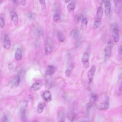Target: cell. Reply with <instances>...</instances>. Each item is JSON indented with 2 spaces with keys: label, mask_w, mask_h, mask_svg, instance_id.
Wrapping results in <instances>:
<instances>
[{
  "label": "cell",
  "mask_w": 122,
  "mask_h": 122,
  "mask_svg": "<svg viewBox=\"0 0 122 122\" xmlns=\"http://www.w3.org/2000/svg\"><path fill=\"white\" fill-rule=\"evenodd\" d=\"M32 122H39L38 121V120H36Z\"/></svg>",
  "instance_id": "cell-39"
},
{
  "label": "cell",
  "mask_w": 122,
  "mask_h": 122,
  "mask_svg": "<svg viewBox=\"0 0 122 122\" xmlns=\"http://www.w3.org/2000/svg\"><path fill=\"white\" fill-rule=\"evenodd\" d=\"M8 117L6 116H4L2 119V122H8Z\"/></svg>",
  "instance_id": "cell-32"
},
{
  "label": "cell",
  "mask_w": 122,
  "mask_h": 122,
  "mask_svg": "<svg viewBox=\"0 0 122 122\" xmlns=\"http://www.w3.org/2000/svg\"><path fill=\"white\" fill-rule=\"evenodd\" d=\"M39 1L42 9H45L46 8L45 1V0H39Z\"/></svg>",
  "instance_id": "cell-29"
},
{
  "label": "cell",
  "mask_w": 122,
  "mask_h": 122,
  "mask_svg": "<svg viewBox=\"0 0 122 122\" xmlns=\"http://www.w3.org/2000/svg\"><path fill=\"white\" fill-rule=\"evenodd\" d=\"M98 98V96L97 95L95 94L92 95L88 103L92 105H93V104L97 101Z\"/></svg>",
  "instance_id": "cell-19"
},
{
  "label": "cell",
  "mask_w": 122,
  "mask_h": 122,
  "mask_svg": "<svg viewBox=\"0 0 122 122\" xmlns=\"http://www.w3.org/2000/svg\"><path fill=\"white\" fill-rule=\"evenodd\" d=\"M27 16L28 18L31 20H34L36 18L35 14L32 13H29L27 14Z\"/></svg>",
  "instance_id": "cell-25"
},
{
  "label": "cell",
  "mask_w": 122,
  "mask_h": 122,
  "mask_svg": "<svg viewBox=\"0 0 122 122\" xmlns=\"http://www.w3.org/2000/svg\"><path fill=\"white\" fill-rule=\"evenodd\" d=\"M118 51L119 54L121 55H122V45L119 47Z\"/></svg>",
  "instance_id": "cell-33"
},
{
  "label": "cell",
  "mask_w": 122,
  "mask_h": 122,
  "mask_svg": "<svg viewBox=\"0 0 122 122\" xmlns=\"http://www.w3.org/2000/svg\"><path fill=\"white\" fill-rule=\"evenodd\" d=\"M20 81V78L19 76L17 75L14 77L11 81V84L12 87H16L19 84Z\"/></svg>",
  "instance_id": "cell-11"
},
{
  "label": "cell",
  "mask_w": 122,
  "mask_h": 122,
  "mask_svg": "<svg viewBox=\"0 0 122 122\" xmlns=\"http://www.w3.org/2000/svg\"><path fill=\"white\" fill-rule=\"evenodd\" d=\"M57 35L59 41L61 42H63L65 41V36L63 33L60 31H58Z\"/></svg>",
  "instance_id": "cell-18"
},
{
  "label": "cell",
  "mask_w": 122,
  "mask_h": 122,
  "mask_svg": "<svg viewBox=\"0 0 122 122\" xmlns=\"http://www.w3.org/2000/svg\"><path fill=\"white\" fill-rule=\"evenodd\" d=\"M29 98L30 100H33V98L32 96H29Z\"/></svg>",
  "instance_id": "cell-38"
},
{
  "label": "cell",
  "mask_w": 122,
  "mask_h": 122,
  "mask_svg": "<svg viewBox=\"0 0 122 122\" xmlns=\"http://www.w3.org/2000/svg\"><path fill=\"white\" fill-rule=\"evenodd\" d=\"M105 7V11L107 15H109L111 10V4L109 0H105L103 1Z\"/></svg>",
  "instance_id": "cell-8"
},
{
  "label": "cell",
  "mask_w": 122,
  "mask_h": 122,
  "mask_svg": "<svg viewBox=\"0 0 122 122\" xmlns=\"http://www.w3.org/2000/svg\"><path fill=\"white\" fill-rule=\"evenodd\" d=\"M72 74V71L71 70H68L66 71L65 73L66 76L67 77H70Z\"/></svg>",
  "instance_id": "cell-30"
},
{
  "label": "cell",
  "mask_w": 122,
  "mask_h": 122,
  "mask_svg": "<svg viewBox=\"0 0 122 122\" xmlns=\"http://www.w3.org/2000/svg\"><path fill=\"white\" fill-rule=\"evenodd\" d=\"M103 102H109V98L108 96L106 95H103L102 98Z\"/></svg>",
  "instance_id": "cell-28"
},
{
  "label": "cell",
  "mask_w": 122,
  "mask_h": 122,
  "mask_svg": "<svg viewBox=\"0 0 122 122\" xmlns=\"http://www.w3.org/2000/svg\"><path fill=\"white\" fill-rule=\"evenodd\" d=\"M58 122H64V121L62 120H58Z\"/></svg>",
  "instance_id": "cell-41"
},
{
  "label": "cell",
  "mask_w": 122,
  "mask_h": 122,
  "mask_svg": "<svg viewBox=\"0 0 122 122\" xmlns=\"http://www.w3.org/2000/svg\"><path fill=\"white\" fill-rule=\"evenodd\" d=\"M5 25V22L4 18L2 17H0V26L1 28H3Z\"/></svg>",
  "instance_id": "cell-27"
},
{
  "label": "cell",
  "mask_w": 122,
  "mask_h": 122,
  "mask_svg": "<svg viewBox=\"0 0 122 122\" xmlns=\"http://www.w3.org/2000/svg\"><path fill=\"white\" fill-rule=\"evenodd\" d=\"M22 52L21 49L18 48L16 50L15 54V58L17 60H20L22 58Z\"/></svg>",
  "instance_id": "cell-16"
},
{
  "label": "cell",
  "mask_w": 122,
  "mask_h": 122,
  "mask_svg": "<svg viewBox=\"0 0 122 122\" xmlns=\"http://www.w3.org/2000/svg\"><path fill=\"white\" fill-rule=\"evenodd\" d=\"M109 105V102H103L99 104L98 108L100 110H104L108 109Z\"/></svg>",
  "instance_id": "cell-15"
},
{
  "label": "cell",
  "mask_w": 122,
  "mask_h": 122,
  "mask_svg": "<svg viewBox=\"0 0 122 122\" xmlns=\"http://www.w3.org/2000/svg\"><path fill=\"white\" fill-rule=\"evenodd\" d=\"M54 48L53 42L52 39L48 38L46 40L45 48V54L48 55L50 54L53 50Z\"/></svg>",
  "instance_id": "cell-2"
},
{
  "label": "cell",
  "mask_w": 122,
  "mask_h": 122,
  "mask_svg": "<svg viewBox=\"0 0 122 122\" xmlns=\"http://www.w3.org/2000/svg\"><path fill=\"white\" fill-rule=\"evenodd\" d=\"M82 62L84 68L87 69L89 67V55L87 52H85L83 54L82 59Z\"/></svg>",
  "instance_id": "cell-5"
},
{
  "label": "cell",
  "mask_w": 122,
  "mask_h": 122,
  "mask_svg": "<svg viewBox=\"0 0 122 122\" xmlns=\"http://www.w3.org/2000/svg\"><path fill=\"white\" fill-rule=\"evenodd\" d=\"M80 32L79 30L78 29L74 30L72 33L73 38L75 39H78L79 37Z\"/></svg>",
  "instance_id": "cell-20"
},
{
  "label": "cell",
  "mask_w": 122,
  "mask_h": 122,
  "mask_svg": "<svg viewBox=\"0 0 122 122\" xmlns=\"http://www.w3.org/2000/svg\"><path fill=\"white\" fill-rule=\"evenodd\" d=\"M75 3L74 1H73L70 3L68 5L67 8L68 9L71 11L74 10L75 8Z\"/></svg>",
  "instance_id": "cell-22"
},
{
  "label": "cell",
  "mask_w": 122,
  "mask_h": 122,
  "mask_svg": "<svg viewBox=\"0 0 122 122\" xmlns=\"http://www.w3.org/2000/svg\"><path fill=\"white\" fill-rule=\"evenodd\" d=\"M27 104V101L25 100H22L20 103V113L21 120L22 122L26 121V114Z\"/></svg>",
  "instance_id": "cell-1"
},
{
  "label": "cell",
  "mask_w": 122,
  "mask_h": 122,
  "mask_svg": "<svg viewBox=\"0 0 122 122\" xmlns=\"http://www.w3.org/2000/svg\"><path fill=\"white\" fill-rule=\"evenodd\" d=\"M122 93V80H121L119 83L118 87V89L117 92V95L118 96H120Z\"/></svg>",
  "instance_id": "cell-24"
},
{
  "label": "cell",
  "mask_w": 122,
  "mask_h": 122,
  "mask_svg": "<svg viewBox=\"0 0 122 122\" xmlns=\"http://www.w3.org/2000/svg\"><path fill=\"white\" fill-rule=\"evenodd\" d=\"M21 2L23 6H24L26 4V1L25 0H22L21 1Z\"/></svg>",
  "instance_id": "cell-37"
},
{
  "label": "cell",
  "mask_w": 122,
  "mask_h": 122,
  "mask_svg": "<svg viewBox=\"0 0 122 122\" xmlns=\"http://www.w3.org/2000/svg\"><path fill=\"white\" fill-rule=\"evenodd\" d=\"M11 1L12 2L13 4L15 5H17L18 4V1L17 0H12Z\"/></svg>",
  "instance_id": "cell-34"
},
{
  "label": "cell",
  "mask_w": 122,
  "mask_h": 122,
  "mask_svg": "<svg viewBox=\"0 0 122 122\" xmlns=\"http://www.w3.org/2000/svg\"><path fill=\"white\" fill-rule=\"evenodd\" d=\"M44 105L42 103H39L38 107L37 113H38L40 114L43 111L44 106Z\"/></svg>",
  "instance_id": "cell-21"
},
{
  "label": "cell",
  "mask_w": 122,
  "mask_h": 122,
  "mask_svg": "<svg viewBox=\"0 0 122 122\" xmlns=\"http://www.w3.org/2000/svg\"><path fill=\"white\" fill-rule=\"evenodd\" d=\"M88 23V21L87 19L84 18L83 19L82 21V25L86 26Z\"/></svg>",
  "instance_id": "cell-31"
},
{
  "label": "cell",
  "mask_w": 122,
  "mask_h": 122,
  "mask_svg": "<svg viewBox=\"0 0 122 122\" xmlns=\"http://www.w3.org/2000/svg\"><path fill=\"white\" fill-rule=\"evenodd\" d=\"M4 46L7 49H9L11 46V41L8 35H6L4 38Z\"/></svg>",
  "instance_id": "cell-10"
},
{
  "label": "cell",
  "mask_w": 122,
  "mask_h": 122,
  "mask_svg": "<svg viewBox=\"0 0 122 122\" xmlns=\"http://www.w3.org/2000/svg\"><path fill=\"white\" fill-rule=\"evenodd\" d=\"M55 68L53 65H50L46 68V73L47 75H52L55 71Z\"/></svg>",
  "instance_id": "cell-14"
},
{
  "label": "cell",
  "mask_w": 122,
  "mask_h": 122,
  "mask_svg": "<svg viewBox=\"0 0 122 122\" xmlns=\"http://www.w3.org/2000/svg\"><path fill=\"white\" fill-rule=\"evenodd\" d=\"M96 70V67L95 66L93 65L88 71L87 75L88 79V84H90L92 81Z\"/></svg>",
  "instance_id": "cell-6"
},
{
  "label": "cell",
  "mask_w": 122,
  "mask_h": 122,
  "mask_svg": "<svg viewBox=\"0 0 122 122\" xmlns=\"http://www.w3.org/2000/svg\"><path fill=\"white\" fill-rule=\"evenodd\" d=\"M103 11L102 8L100 6L99 7L96 13L97 18L99 19H101L103 17Z\"/></svg>",
  "instance_id": "cell-17"
},
{
  "label": "cell",
  "mask_w": 122,
  "mask_h": 122,
  "mask_svg": "<svg viewBox=\"0 0 122 122\" xmlns=\"http://www.w3.org/2000/svg\"><path fill=\"white\" fill-rule=\"evenodd\" d=\"M8 68L10 70H11L13 69V66L12 64H9L8 65Z\"/></svg>",
  "instance_id": "cell-35"
},
{
  "label": "cell",
  "mask_w": 122,
  "mask_h": 122,
  "mask_svg": "<svg viewBox=\"0 0 122 122\" xmlns=\"http://www.w3.org/2000/svg\"><path fill=\"white\" fill-rule=\"evenodd\" d=\"M113 1L114 4V12L116 14H119L122 10V1L120 0H115Z\"/></svg>",
  "instance_id": "cell-4"
},
{
  "label": "cell",
  "mask_w": 122,
  "mask_h": 122,
  "mask_svg": "<svg viewBox=\"0 0 122 122\" xmlns=\"http://www.w3.org/2000/svg\"></svg>",
  "instance_id": "cell-42"
},
{
  "label": "cell",
  "mask_w": 122,
  "mask_h": 122,
  "mask_svg": "<svg viewBox=\"0 0 122 122\" xmlns=\"http://www.w3.org/2000/svg\"><path fill=\"white\" fill-rule=\"evenodd\" d=\"M37 30V33L38 35H39L40 36L42 35L43 33L41 31V30L38 29V30Z\"/></svg>",
  "instance_id": "cell-36"
},
{
  "label": "cell",
  "mask_w": 122,
  "mask_h": 122,
  "mask_svg": "<svg viewBox=\"0 0 122 122\" xmlns=\"http://www.w3.org/2000/svg\"><path fill=\"white\" fill-rule=\"evenodd\" d=\"M113 46L114 44L111 41H110L108 42L104 49L105 56L106 57H109L110 56Z\"/></svg>",
  "instance_id": "cell-3"
},
{
  "label": "cell",
  "mask_w": 122,
  "mask_h": 122,
  "mask_svg": "<svg viewBox=\"0 0 122 122\" xmlns=\"http://www.w3.org/2000/svg\"><path fill=\"white\" fill-rule=\"evenodd\" d=\"M66 2L68 3L70 1V0H65V1Z\"/></svg>",
  "instance_id": "cell-40"
},
{
  "label": "cell",
  "mask_w": 122,
  "mask_h": 122,
  "mask_svg": "<svg viewBox=\"0 0 122 122\" xmlns=\"http://www.w3.org/2000/svg\"><path fill=\"white\" fill-rule=\"evenodd\" d=\"M11 14L12 21L14 25H17L19 21V18L17 14L13 10H12Z\"/></svg>",
  "instance_id": "cell-9"
},
{
  "label": "cell",
  "mask_w": 122,
  "mask_h": 122,
  "mask_svg": "<svg viewBox=\"0 0 122 122\" xmlns=\"http://www.w3.org/2000/svg\"><path fill=\"white\" fill-rule=\"evenodd\" d=\"M113 29L112 36L115 42H118L119 40V30L116 26H114Z\"/></svg>",
  "instance_id": "cell-7"
},
{
  "label": "cell",
  "mask_w": 122,
  "mask_h": 122,
  "mask_svg": "<svg viewBox=\"0 0 122 122\" xmlns=\"http://www.w3.org/2000/svg\"><path fill=\"white\" fill-rule=\"evenodd\" d=\"M60 17V14L58 12H56L54 14L53 16V20L55 22H57Z\"/></svg>",
  "instance_id": "cell-26"
},
{
  "label": "cell",
  "mask_w": 122,
  "mask_h": 122,
  "mask_svg": "<svg viewBox=\"0 0 122 122\" xmlns=\"http://www.w3.org/2000/svg\"><path fill=\"white\" fill-rule=\"evenodd\" d=\"M43 99L47 102H49L52 100V95L50 92L48 91H46L43 93L42 95Z\"/></svg>",
  "instance_id": "cell-13"
},
{
  "label": "cell",
  "mask_w": 122,
  "mask_h": 122,
  "mask_svg": "<svg viewBox=\"0 0 122 122\" xmlns=\"http://www.w3.org/2000/svg\"><path fill=\"white\" fill-rule=\"evenodd\" d=\"M43 83L40 81H36L32 85L31 87V89L33 91H37L39 89L42 87Z\"/></svg>",
  "instance_id": "cell-12"
},
{
  "label": "cell",
  "mask_w": 122,
  "mask_h": 122,
  "mask_svg": "<svg viewBox=\"0 0 122 122\" xmlns=\"http://www.w3.org/2000/svg\"><path fill=\"white\" fill-rule=\"evenodd\" d=\"M101 22L100 21L96 20L94 22L93 25V28L94 29H96L99 28L100 26Z\"/></svg>",
  "instance_id": "cell-23"
}]
</instances>
